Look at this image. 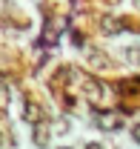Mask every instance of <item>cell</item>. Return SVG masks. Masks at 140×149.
Segmentation results:
<instances>
[{
  "label": "cell",
  "mask_w": 140,
  "mask_h": 149,
  "mask_svg": "<svg viewBox=\"0 0 140 149\" xmlns=\"http://www.w3.org/2000/svg\"><path fill=\"white\" fill-rule=\"evenodd\" d=\"M83 92H86V97L91 103H100V100H103V86H100L94 77H83Z\"/></svg>",
  "instance_id": "cell-1"
},
{
  "label": "cell",
  "mask_w": 140,
  "mask_h": 149,
  "mask_svg": "<svg viewBox=\"0 0 140 149\" xmlns=\"http://www.w3.org/2000/svg\"><path fill=\"white\" fill-rule=\"evenodd\" d=\"M97 123H100L103 129H117V126H120V118H114V115H100Z\"/></svg>",
  "instance_id": "cell-2"
},
{
  "label": "cell",
  "mask_w": 140,
  "mask_h": 149,
  "mask_svg": "<svg viewBox=\"0 0 140 149\" xmlns=\"http://www.w3.org/2000/svg\"><path fill=\"white\" fill-rule=\"evenodd\" d=\"M35 143H37V146H46V143H49V132H46V126H37V132H35Z\"/></svg>",
  "instance_id": "cell-3"
},
{
  "label": "cell",
  "mask_w": 140,
  "mask_h": 149,
  "mask_svg": "<svg viewBox=\"0 0 140 149\" xmlns=\"http://www.w3.org/2000/svg\"><path fill=\"white\" fill-rule=\"evenodd\" d=\"M26 118H29V120H40V118H43V115L37 112V103H32V100H26Z\"/></svg>",
  "instance_id": "cell-4"
},
{
  "label": "cell",
  "mask_w": 140,
  "mask_h": 149,
  "mask_svg": "<svg viewBox=\"0 0 140 149\" xmlns=\"http://www.w3.org/2000/svg\"><path fill=\"white\" fill-rule=\"evenodd\" d=\"M126 57L129 60H140V49H126Z\"/></svg>",
  "instance_id": "cell-5"
},
{
  "label": "cell",
  "mask_w": 140,
  "mask_h": 149,
  "mask_svg": "<svg viewBox=\"0 0 140 149\" xmlns=\"http://www.w3.org/2000/svg\"><path fill=\"white\" fill-rule=\"evenodd\" d=\"M132 138H134V141H137V143H140V120H137V123H134V126H132Z\"/></svg>",
  "instance_id": "cell-6"
},
{
  "label": "cell",
  "mask_w": 140,
  "mask_h": 149,
  "mask_svg": "<svg viewBox=\"0 0 140 149\" xmlns=\"http://www.w3.org/2000/svg\"><path fill=\"white\" fill-rule=\"evenodd\" d=\"M86 149H106V146H100V143H86Z\"/></svg>",
  "instance_id": "cell-7"
},
{
  "label": "cell",
  "mask_w": 140,
  "mask_h": 149,
  "mask_svg": "<svg viewBox=\"0 0 140 149\" xmlns=\"http://www.w3.org/2000/svg\"><path fill=\"white\" fill-rule=\"evenodd\" d=\"M0 146H3V132H0Z\"/></svg>",
  "instance_id": "cell-8"
}]
</instances>
